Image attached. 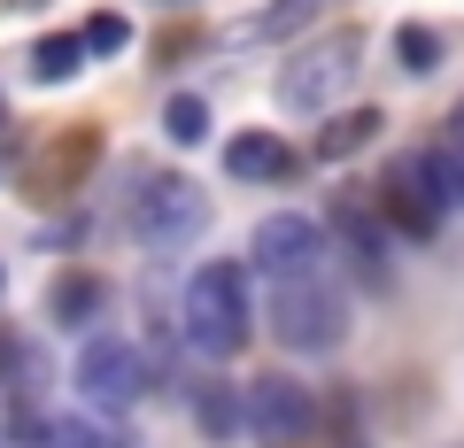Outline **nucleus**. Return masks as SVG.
I'll use <instances>...</instances> for the list:
<instances>
[{"label":"nucleus","instance_id":"f8f14e48","mask_svg":"<svg viewBox=\"0 0 464 448\" xmlns=\"http://www.w3.org/2000/svg\"><path fill=\"white\" fill-rule=\"evenodd\" d=\"M333 224H341V248L356 255V271H364L372 286H387V224L364 209V201H341V216H333Z\"/></svg>","mask_w":464,"mask_h":448},{"label":"nucleus","instance_id":"aec40b11","mask_svg":"<svg viewBox=\"0 0 464 448\" xmlns=\"http://www.w3.org/2000/svg\"><path fill=\"white\" fill-rule=\"evenodd\" d=\"M163 132L179 139V148H201V139H209V109H201L194 93H179V100L163 109Z\"/></svg>","mask_w":464,"mask_h":448},{"label":"nucleus","instance_id":"6ab92c4d","mask_svg":"<svg viewBox=\"0 0 464 448\" xmlns=\"http://www.w3.org/2000/svg\"><path fill=\"white\" fill-rule=\"evenodd\" d=\"M78 62H85V47H78V39H39V47H32V78H39V85L78 78Z\"/></svg>","mask_w":464,"mask_h":448},{"label":"nucleus","instance_id":"7ed1b4c3","mask_svg":"<svg viewBox=\"0 0 464 448\" xmlns=\"http://www.w3.org/2000/svg\"><path fill=\"white\" fill-rule=\"evenodd\" d=\"M124 224H132V240L148 255H179V248H194V240L209 233V194H201L186 170H155V178H140Z\"/></svg>","mask_w":464,"mask_h":448},{"label":"nucleus","instance_id":"a211bd4d","mask_svg":"<svg viewBox=\"0 0 464 448\" xmlns=\"http://www.w3.org/2000/svg\"><path fill=\"white\" fill-rule=\"evenodd\" d=\"M395 62L411 70V78L441 70V32H426V24H402V32H395Z\"/></svg>","mask_w":464,"mask_h":448},{"label":"nucleus","instance_id":"412c9836","mask_svg":"<svg viewBox=\"0 0 464 448\" xmlns=\"http://www.w3.org/2000/svg\"><path fill=\"white\" fill-rule=\"evenodd\" d=\"M16 371H24V340H16V332H0V379H16Z\"/></svg>","mask_w":464,"mask_h":448},{"label":"nucleus","instance_id":"f257e3e1","mask_svg":"<svg viewBox=\"0 0 464 448\" xmlns=\"http://www.w3.org/2000/svg\"><path fill=\"white\" fill-rule=\"evenodd\" d=\"M179 325H186V348L209 356V364H232L248 348V263H201L186 279V301H179Z\"/></svg>","mask_w":464,"mask_h":448},{"label":"nucleus","instance_id":"f3484780","mask_svg":"<svg viewBox=\"0 0 464 448\" xmlns=\"http://www.w3.org/2000/svg\"><path fill=\"white\" fill-rule=\"evenodd\" d=\"M78 47H85V62H109V54H124V47H132V16H116V8H101V16H85Z\"/></svg>","mask_w":464,"mask_h":448},{"label":"nucleus","instance_id":"6e6552de","mask_svg":"<svg viewBox=\"0 0 464 448\" xmlns=\"http://www.w3.org/2000/svg\"><path fill=\"white\" fill-rule=\"evenodd\" d=\"M387 233H402V240H433L449 224L441 209H433V194H426V178H418V163L402 155V163H387Z\"/></svg>","mask_w":464,"mask_h":448},{"label":"nucleus","instance_id":"f03ea898","mask_svg":"<svg viewBox=\"0 0 464 448\" xmlns=\"http://www.w3.org/2000/svg\"><path fill=\"white\" fill-rule=\"evenodd\" d=\"M271 340L286 356H333L348 340V294L325 271H295V279H271Z\"/></svg>","mask_w":464,"mask_h":448},{"label":"nucleus","instance_id":"5701e85b","mask_svg":"<svg viewBox=\"0 0 464 448\" xmlns=\"http://www.w3.org/2000/svg\"><path fill=\"white\" fill-rule=\"evenodd\" d=\"M0 124H8V109H0Z\"/></svg>","mask_w":464,"mask_h":448},{"label":"nucleus","instance_id":"ddd939ff","mask_svg":"<svg viewBox=\"0 0 464 448\" xmlns=\"http://www.w3.org/2000/svg\"><path fill=\"white\" fill-rule=\"evenodd\" d=\"M380 132H387L380 109H356V117H325V124H317V163H341V155L372 148Z\"/></svg>","mask_w":464,"mask_h":448},{"label":"nucleus","instance_id":"4be33fe9","mask_svg":"<svg viewBox=\"0 0 464 448\" xmlns=\"http://www.w3.org/2000/svg\"><path fill=\"white\" fill-rule=\"evenodd\" d=\"M441 148H449V155H457V163H464V109H457V117H449V139H441Z\"/></svg>","mask_w":464,"mask_h":448},{"label":"nucleus","instance_id":"9b49d317","mask_svg":"<svg viewBox=\"0 0 464 448\" xmlns=\"http://www.w3.org/2000/svg\"><path fill=\"white\" fill-rule=\"evenodd\" d=\"M333 8H341V0H264L240 39H248V47H279V39H302L317 16H333Z\"/></svg>","mask_w":464,"mask_h":448},{"label":"nucleus","instance_id":"b1692460","mask_svg":"<svg viewBox=\"0 0 464 448\" xmlns=\"http://www.w3.org/2000/svg\"><path fill=\"white\" fill-rule=\"evenodd\" d=\"M0 286H8V279H0Z\"/></svg>","mask_w":464,"mask_h":448},{"label":"nucleus","instance_id":"39448f33","mask_svg":"<svg viewBox=\"0 0 464 448\" xmlns=\"http://www.w3.org/2000/svg\"><path fill=\"white\" fill-rule=\"evenodd\" d=\"M70 386H78L85 410L124 417L140 395H148V356H140L132 340H116V332H85L78 364H70Z\"/></svg>","mask_w":464,"mask_h":448},{"label":"nucleus","instance_id":"4468645a","mask_svg":"<svg viewBox=\"0 0 464 448\" xmlns=\"http://www.w3.org/2000/svg\"><path fill=\"white\" fill-rule=\"evenodd\" d=\"M411 163H418V178H426L433 209H441V216H457V209H464V163H457L449 148H426V155H411Z\"/></svg>","mask_w":464,"mask_h":448},{"label":"nucleus","instance_id":"1a4fd4ad","mask_svg":"<svg viewBox=\"0 0 464 448\" xmlns=\"http://www.w3.org/2000/svg\"><path fill=\"white\" fill-rule=\"evenodd\" d=\"M225 170L240 186H279V178H295V170H302V155L286 148L279 132H232L225 139Z\"/></svg>","mask_w":464,"mask_h":448},{"label":"nucleus","instance_id":"0eeeda50","mask_svg":"<svg viewBox=\"0 0 464 448\" xmlns=\"http://www.w3.org/2000/svg\"><path fill=\"white\" fill-rule=\"evenodd\" d=\"M248 271H264V279L325 271V224L317 216H264L256 240H248Z\"/></svg>","mask_w":464,"mask_h":448},{"label":"nucleus","instance_id":"2eb2a0df","mask_svg":"<svg viewBox=\"0 0 464 448\" xmlns=\"http://www.w3.org/2000/svg\"><path fill=\"white\" fill-rule=\"evenodd\" d=\"M194 425L209 441H232V433H248V410H240L232 386H194Z\"/></svg>","mask_w":464,"mask_h":448},{"label":"nucleus","instance_id":"dca6fc26","mask_svg":"<svg viewBox=\"0 0 464 448\" xmlns=\"http://www.w3.org/2000/svg\"><path fill=\"white\" fill-rule=\"evenodd\" d=\"M101 301H109V286H101V279H63L47 310H54V325H78V332H85V325L101 317Z\"/></svg>","mask_w":464,"mask_h":448},{"label":"nucleus","instance_id":"20e7f679","mask_svg":"<svg viewBox=\"0 0 464 448\" xmlns=\"http://www.w3.org/2000/svg\"><path fill=\"white\" fill-rule=\"evenodd\" d=\"M356 62H364V39H356V32L310 39V47L286 54V70H279V100L295 109V117H333V109L348 100V78H356Z\"/></svg>","mask_w":464,"mask_h":448},{"label":"nucleus","instance_id":"423d86ee","mask_svg":"<svg viewBox=\"0 0 464 448\" xmlns=\"http://www.w3.org/2000/svg\"><path fill=\"white\" fill-rule=\"evenodd\" d=\"M240 410H248V433H256L264 448H295V441H310V425H317L310 386L286 379V371H264V379L240 395Z\"/></svg>","mask_w":464,"mask_h":448},{"label":"nucleus","instance_id":"9d476101","mask_svg":"<svg viewBox=\"0 0 464 448\" xmlns=\"http://www.w3.org/2000/svg\"><path fill=\"white\" fill-rule=\"evenodd\" d=\"M24 448H124V433H109L101 417H16Z\"/></svg>","mask_w":464,"mask_h":448}]
</instances>
